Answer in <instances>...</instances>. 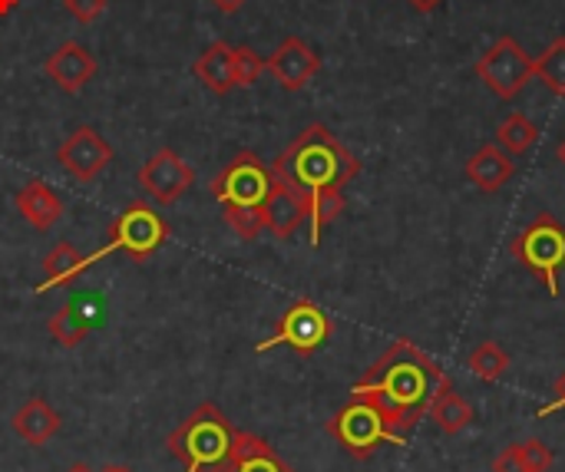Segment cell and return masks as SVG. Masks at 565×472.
I'll return each mask as SVG.
<instances>
[{"mask_svg":"<svg viewBox=\"0 0 565 472\" xmlns=\"http://www.w3.org/2000/svg\"><path fill=\"white\" fill-rule=\"evenodd\" d=\"M271 172L305 202H315L321 195H344V185L361 172V162L324 122H311L281 149Z\"/></svg>","mask_w":565,"mask_h":472,"instance_id":"cell-2","label":"cell"},{"mask_svg":"<svg viewBox=\"0 0 565 472\" xmlns=\"http://www.w3.org/2000/svg\"><path fill=\"white\" fill-rule=\"evenodd\" d=\"M510 251L526 271H533L546 285V291L553 298H559V275L565 268V225L556 215H550V212L536 215L510 242Z\"/></svg>","mask_w":565,"mask_h":472,"instance_id":"cell-6","label":"cell"},{"mask_svg":"<svg viewBox=\"0 0 565 472\" xmlns=\"http://www.w3.org/2000/svg\"><path fill=\"white\" fill-rule=\"evenodd\" d=\"M192 73H195V79H199L209 93H215V96L232 93V89L238 86V76H235V46L225 43V40L209 43V46L199 53V60L192 63Z\"/></svg>","mask_w":565,"mask_h":472,"instance_id":"cell-15","label":"cell"},{"mask_svg":"<svg viewBox=\"0 0 565 472\" xmlns=\"http://www.w3.org/2000/svg\"><path fill=\"white\" fill-rule=\"evenodd\" d=\"M136 182L156 205H172L195 185V169L175 149H159L139 165Z\"/></svg>","mask_w":565,"mask_h":472,"instance_id":"cell-10","label":"cell"},{"mask_svg":"<svg viewBox=\"0 0 565 472\" xmlns=\"http://www.w3.org/2000/svg\"><path fill=\"white\" fill-rule=\"evenodd\" d=\"M17 212L20 218L36 228V232H46L53 228L60 218H63V199L40 179H30L20 192H17Z\"/></svg>","mask_w":565,"mask_h":472,"instance_id":"cell-17","label":"cell"},{"mask_svg":"<svg viewBox=\"0 0 565 472\" xmlns=\"http://www.w3.org/2000/svg\"><path fill=\"white\" fill-rule=\"evenodd\" d=\"M63 10H66L76 23L89 26V23H96V20L106 13V0H63Z\"/></svg>","mask_w":565,"mask_h":472,"instance_id":"cell-29","label":"cell"},{"mask_svg":"<svg viewBox=\"0 0 565 472\" xmlns=\"http://www.w3.org/2000/svg\"><path fill=\"white\" fill-rule=\"evenodd\" d=\"M467 371H470L477 380H483V384H497V380H503L507 371H510V354L503 351V344L483 341V344H477V347L470 351Z\"/></svg>","mask_w":565,"mask_h":472,"instance_id":"cell-24","label":"cell"},{"mask_svg":"<svg viewBox=\"0 0 565 472\" xmlns=\"http://www.w3.org/2000/svg\"><path fill=\"white\" fill-rule=\"evenodd\" d=\"M533 69H536V79H543L556 96H565V36H556L543 56L533 60Z\"/></svg>","mask_w":565,"mask_h":472,"instance_id":"cell-25","label":"cell"},{"mask_svg":"<svg viewBox=\"0 0 565 472\" xmlns=\"http://www.w3.org/2000/svg\"><path fill=\"white\" fill-rule=\"evenodd\" d=\"M556 155H559V162H563V169H565V139L559 142V149H556Z\"/></svg>","mask_w":565,"mask_h":472,"instance_id":"cell-37","label":"cell"},{"mask_svg":"<svg viewBox=\"0 0 565 472\" xmlns=\"http://www.w3.org/2000/svg\"><path fill=\"white\" fill-rule=\"evenodd\" d=\"M166 238H169L166 218L149 202H132L109 222L103 248H96L86 258H89V265L103 261L106 255H122V258H132V261H146L166 245Z\"/></svg>","mask_w":565,"mask_h":472,"instance_id":"cell-5","label":"cell"},{"mask_svg":"<svg viewBox=\"0 0 565 472\" xmlns=\"http://www.w3.org/2000/svg\"><path fill=\"white\" fill-rule=\"evenodd\" d=\"M10 427H13V433H17L23 443H30V447H46V443L60 433L63 417H60L43 397H30V400L13 414Z\"/></svg>","mask_w":565,"mask_h":472,"instance_id":"cell-18","label":"cell"},{"mask_svg":"<svg viewBox=\"0 0 565 472\" xmlns=\"http://www.w3.org/2000/svg\"><path fill=\"white\" fill-rule=\"evenodd\" d=\"M46 79H53L63 93H79L93 76H96V56L76 43V40H63L43 63Z\"/></svg>","mask_w":565,"mask_h":472,"instance_id":"cell-13","label":"cell"},{"mask_svg":"<svg viewBox=\"0 0 565 472\" xmlns=\"http://www.w3.org/2000/svg\"><path fill=\"white\" fill-rule=\"evenodd\" d=\"M513 172H516L513 155L503 152L497 142L480 146V149L473 152V159L467 162V179H470L480 192H487V195L500 192V189L513 179Z\"/></svg>","mask_w":565,"mask_h":472,"instance_id":"cell-16","label":"cell"},{"mask_svg":"<svg viewBox=\"0 0 565 472\" xmlns=\"http://www.w3.org/2000/svg\"><path fill=\"white\" fill-rule=\"evenodd\" d=\"M536 139H540V126L526 116V112H510L503 122H500V129H497V146L503 149V152H510L513 159L516 155H526L533 146H536Z\"/></svg>","mask_w":565,"mask_h":472,"instance_id":"cell-23","label":"cell"},{"mask_svg":"<svg viewBox=\"0 0 565 472\" xmlns=\"http://www.w3.org/2000/svg\"><path fill=\"white\" fill-rule=\"evenodd\" d=\"M493 472H530L526 470V463H523V450H520V443L507 447V450L493 460Z\"/></svg>","mask_w":565,"mask_h":472,"instance_id":"cell-30","label":"cell"},{"mask_svg":"<svg viewBox=\"0 0 565 472\" xmlns=\"http://www.w3.org/2000/svg\"><path fill=\"white\" fill-rule=\"evenodd\" d=\"M218 13H238L248 0H209Z\"/></svg>","mask_w":565,"mask_h":472,"instance_id":"cell-32","label":"cell"},{"mask_svg":"<svg viewBox=\"0 0 565 472\" xmlns=\"http://www.w3.org/2000/svg\"><path fill=\"white\" fill-rule=\"evenodd\" d=\"M17 3H20V0H0V17H7Z\"/></svg>","mask_w":565,"mask_h":472,"instance_id":"cell-34","label":"cell"},{"mask_svg":"<svg viewBox=\"0 0 565 472\" xmlns=\"http://www.w3.org/2000/svg\"><path fill=\"white\" fill-rule=\"evenodd\" d=\"M93 265L86 255H79L70 242H60L53 245V251L43 258V281L36 285V294H46L50 288H63V285H73L79 275H86Z\"/></svg>","mask_w":565,"mask_h":472,"instance_id":"cell-20","label":"cell"},{"mask_svg":"<svg viewBox=\"0 0 565 472\" xmlns=\"http://www.w3.org/2000/svg\"><path fill=\"white\" fill-rule=\"evenodd\" d=\"M113 146L93 126H76L56 149V162L76 182H93L113 162Z\"/></svg>","mask_w":565,"mask_h":472,"instance_id":"cell-11","label":"cell"},{"mask_svg":"<svg viewBox=\"0 0 565 472\" xmlns=\"http://www.w3.org/2000/svg\"><path fill=\"white\" fill-rule=\"evenodd\" d=\"M271 189H275V172L252 149L232 155V162L209 182V195L222 208H252V212L265 208Z\"/></svg>","mask_w":565,"mask_h":472,"instance_id":"cell-7","label":"cell"},{"mask_svg":"<svg viewBox=\"0 0 565 472\" xmlns=\"http://www.w3.org/2000/svg\"><path fill=\"white\" fill-rule=\"evenodd\" d=\"M225 225L242 238V242H255L265 232V215L252 212V208H222Z\"/></svg>","mask_w":565,"mask_h":472,"instance_id":"cell-26","label":"cell"},{"mask_svg":"<svg viewBox=\"0 0 565 472\" xmlns=\"http://www.w3.org/2000/svg\"><path fill=\"white\" fill-rule=\"evenodd\" d=\"M559 410H565V371L559 374V380H556L553 400H550L546 407H540V410H536V420H550V417H556Z\"/></svg>","mask_w":565,"mask_h":472,"instance_id":"cell-31","label":"cell"},{"mask_svg":"<svg viewBox=\"0 0 565 472\" xmlns=\"http://www.w3.org/2000/svg\"><path fill=\"white\" fill-rule=\"evenodd\" d=\"M477 76L500 99H516L530 86V79H536V69H533V56L523 50V43H516V36H500L477 60Z\"/></svg>","mask_w":565,"mask_h":472,"instance_id":"cell-9","label":"cell"},{"mask_svg":"<svg viewBox=\"0 0 565 472\" xmlns=\"http://www.w3.org/2000/svg\"><path fill=\"white\" fill-rule=\"evenodd\" d=\"M430 420L437 423L440 433L457 437V433H463V430L473 423V407H470V404L454 390V384L447 380V384L440 387V394L434 397V404H430Z\"/></svg>","mask_w":565,"mask_h":472,"instance_id":"cell-21","label":"cell"},{"mask_svg":"<svg viewBox=\"0 0 565 472\" xmlns=\"http://www.w3.org/2000/svg\"><path fill=\"white\" fill-rule=\"evenodd\" d=\"M262 215H265V228H268L275 238H291V235L308 222V202H305L291 185H285V182L275 175V189H271V195H268Z\"/></svg>","mask_w":565,"mask_h":472,"instance_id":"cell-14","label":"cell"},{"mask_svg":"<svg viewBox=\"0 0 565 472\" xmlns=\"http://www.w3.org/2000/svg\"><path fill=\"white\" fill-rule=\"evenodd\" d=\"M218 472H295L262 437L242 433L235 437V447Z\"/></svg>","mask_w":565,"mask_h":472,"instance_id":"cell-19","label":"cell"},{"mask_svg":"<svg viewBox=\"0 0 565 472\" xmlns=\"http://www.w3.org/2000/svg\"><path fill=\"white\" fill-rule=\"evenodd\" d=\"M66 472H93V470H89L86 463H76V466H70V470H66Z\"/></svg>","mask_w":565,"mask_h":472,"instance_id":"cell-36","label":"cell"},{"mask_svg":"<svg viewBox=\"0 0 565 472\" xmlns=\"http://www.w3.org/2000/svg\"><path fill=\"white\" fill-rule=\"evenodd\" d=\"M328 433L354 460H371L381 447H407V437L394 430L391 417L371 397H351L328 420Z\"/></svg>","mask_w":565,"mask_h":472,"instance_id":"cell-4","label":"cell"},{"mask_svg":"<svg viewBox=\"0 0 565 472\" xmlns=\"http://www.w3.org/2000/svg\"><path fill=\"white\" fill-rule=\"evenodd\" d=\"M99 472H132V470H129V466H103Z\"/></svg>","mask_w":565,"mask_h":472,"instance_id":"cell-35","label":"cell"},{"mask_svg":"<svg viewBox=\"0 0 565 472\" xmlns=\"http://www.w3.org/2000/svg\"><path fill=\"white\" fill-rule=\"evenodd\" d=\"M238 430L215 404H199L166 440V450L182 463V472H218L225 466Z\"/></svg>","mask_w":565,"mask_h":472,"instance_id":"cell-3","label":"cell"},{"mask_svg":"<svg viewBox=\"0 0 565 472\" xmlns=\"http://www.w3.org/2000/svg\"><path fill=\"white\" fill-rule=\"evenodd\" d=\"M265 69L278 79L281 89L298 93V89H305V86L318 76L321 56H318L301 36H285V40L278 43V50L265 60Z\"/></svg>","mask_w":565,"mask_h":472,"instance_id":"cell-12","label":"cell"},{"mask_svg":"<svg viewBox=\"0 0 565 472\" xmlns=\"http://www.w3.org/2000/svg\"><path fill=\"white\" fill-rule=\"evenodd\" d=\"M265 73V60L252 46H235V76L238 86H252Z\"/></svg>","mask_w":565,"mask_h":472,"instance_id":"cell-27","label":"cell"},{"mask_svg":"<svg viewBox=\"0 0 565 472\" xmlns=\"http://www.w3.org/2000/svg\"><path fill=\"white\" fill-rule=\"evenodd\" d=\"M407 3H411L414 10H420V13H430V10H437L444 0H407Z\"/></svg>","mask_w":565,"mask_h":472,"instance_id":"cell-33","label":"cell"},{"mask_svg":"<svg viewBox=\"0 0 565 472\" xmlns=\"http://www.w3.org/2000/svg\"><path fill=\"white\" fill-rule=\"evenodd\" d=\"M334 334V321L331 314L315 304L311 298H298L275 324V334L265 337L262 344H255V354H268L275 347H288L295 351L298 357H311L318 354Z\"/></svg>","mask_w":565,"mask_h":472,"instance_id":"cell-8","label":"cell"},{"mask_svg":"<svg viewBox=\"0 0 565 472\" xmlns=\"http://www.w3.org/2000/svg\"><path fill=\"white\" fill-rule=\"evenodd\" d=\"M46 331H50V337H53L60 347H79V344L86 341V334H89V318L83 314L79 301L73 298V301H66V304L46 321Z\"/></svg>","mask_w":565,"mask_h":472,"instance_id":"cell-22","label":"cell"},{"mask_svg":"<svg viewBox=\"0 0 565 472\" xmlns=\"http://www.w3.org/2000/svg\"><path fill=\"white\" fill-rule=\"evenodd\" d=\"M520 450H523V463H526L530 472H550L556 466V453L543 440H536V437L533 440H523Z\"/></svg>","mask_w":565,"mask_h":472,"instance_id":"cell-28","label":"cell"},{"mask_svg":"<svg viewBox=\"0 0 565 472\" xmlns=\"http://www.w3.org/2000/svg\"><path fill=\"white\" fill-rule=\"evenodd\" d=\"M447 380L450 377L427 351L401 337L364 371V377L351 387V397H371L391 417L394 430L411 437L430 414V404Z\"/></svg>","mask_w":565,"mask_h":472,"instance_id":"cell-1","label":"cell"}]
</instances>
